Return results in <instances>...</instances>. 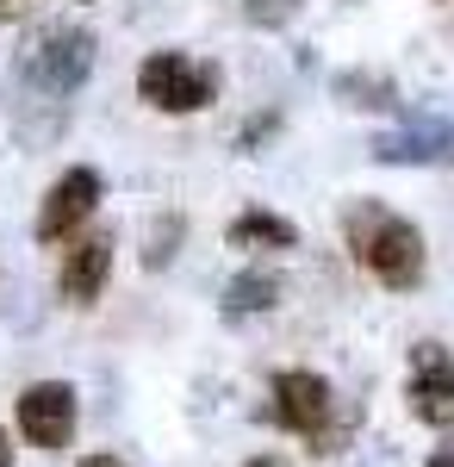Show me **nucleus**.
Masks as SVG:
<instances>
[{
	"label": "nucleus",
	"instance_id": "18",
	"mask_svg": "<svg viewBox=\"0 0 454 467\" xmlns=\"http://www.w3.org/2000/svg\"><path fill=\"white\" fill-rule=\"evenodd\" d=\"M0 467H13V436L0 431Z\"/></svg>",
	"mask_w": 454,
	"mask_h": 467
},
{
	"label": "nucleus",
	"instance_id": "5",
	"mask_svg": "<svg viewBox=\"0 0 454 467\" xmlns=\"http://www.w3.org/2000/svg\"><path fill=\"white\" fill-rule=\"evenodd\" d=\"M100 193H106L100 169H88V162L63 169V175L50 181L44 206H37V244H69V237H81V224L100 213Z\"/></svg>",
	"mask_w": 454,
	"mask_h": 467
},
{
	"label": "nucleus",
	"instance_id": "6",
	"mask_svg": "<svg viewBox=\"0 0 454 467\" xmlns=\"http://www.w3.org/2000/svg\"><path fill=\"white\" fill-rule=\"evenodd\" d=\"M405 405H411V418H418V424H429V431H454V356L436 343V337L411 343Z\"/></svg>",
	"mask_w": 454,
	"mask_h": 467
},
{
	"label": "nucleus",
	"instance_id": "8",
	"mask_svg": "<svg viewBox=\"0 0 454 467\" xmlns=\"http://www.w3.org/2000/svg\"><path fill=\"white\" fill-rule=\"evenodd\" d=\"M112 281V237L106 231H88V237H69L63 250V268H57V293L69 306H94Z\"/></svg>",
	"mask_w": 454,
	"mask_h": 467
},
{
	"label": "nucleus",
	"instance_id": "1",
	"mask_svg": "<svg viewBox=\"0 0 454 467\" xmlns=\"http://www.w3.org/2000/svg\"><path fill=\"white\" fill-rule=\"evenodd\" d=\"M94 57H100V44H94L88 26H75V19L44 26L19 50V100H13V112H19V138L26 144H50L69 125V100L88 88Z\"/></svg>",
	"mask_w": 454,
	"mask_h": 467
},
{
	"label": "nucleus",
	"instance_id": "13",
	"mask_svg": "<svg viewBox=\"0 0 454 467\" xmlns=\"http://www.w3.org/2000/svg\"><path fill=\"white\" fill-rule=\"evenodd\" d=\"M175 237H181V218H169V224L156 231V244H150L143 262H150V268H169V262H175Z\"/></svg>",
	"mask_w": 454,
	"mask_h": 467
},
{
	"label": "nucleus",
	"instance_id": "14",
	"mask_svg": "<svg viewBox=\"0 0 454 467\" xmlns=\"http://www.w3.org/2000/svg\"><path fill=\"white\" fill-rule=\"evenodd\" d=\"M26 6H32V0H0V26H13V19H19Z\"/></svg>",
	"mask_w": 454,
	"mask_h": 467
},
{
	"label": "nucleus",
	"instance_id": "15",
	"mask_svg": "<svg viewBox=\"0 0 454 467\" xmlns=\"http://www.w3.org/2000/svg\"><path fill=\"white\" fill-rule=\"evenodd\" d=\"M75 467H131V462H119V455H81Z\"/></svg>",
	"mask_w": 454,
	"mask_h": 467
},
{
	"label": "nucleus",
	"instance_id": "9",
	"mask_svg": "<svg viewBox=\"0 0 454 467\" xmlns=\"http://www.w3.org/2000/svg\"><path fill=\"white\" fill-rule=\"evenodd\" d=\"M374 156H380V162H442V156H454V131H449V125L392 131V138H380V144H374Z\"/></svg>",
	"mask_w": 454,
	"mask_h": 467
},
{
	"label": "nucleus",
	"instance_id": "11",
	"mask_svg": "<svg viewBox=\"0 0 454 467\" xmlns=\"http://www.w3.org/2000/svg\"><path fill=\"white\" fill-rule=\"evenodd\" d=\"M280 275L274 268H243L231 287H224V318H255V312H274L280 306Z\"/></svg>",
	"mask_w": 454,
	"mask_h": 467
},
{
	"label": "nucleus",
	"instance_id": "3",
	"mask_svg": "<svg viewBox=\"0 0 454 467\" xmlns=\"http://www.w3.org/2000/svg\"><path fill=\"white\" fill-rule=\"evenodd\" d=\"M138 100L169 119H187V112H206L218 100V69L187 57V50H150L138 63Z\"/></svg>",
	"mask_w": 454,
	"mask_h": 467
},
{
	"label": "nucleus",
	"instance_id": "16",
	"mask_svg": "<svg viewBox=\"0 0 454 467\" xmlns=\"http://www.w3.org/2000/svg\"><path fill=\"white\" fill-rule=\"evenodd\" d=\"M423 467H454V442H442V449H436V455H429Z\"/></svg>",
	"mask_w": 454,
	"mask_h": 467
},
{
	"label": "nucleus",
	"instance_id": "10",
	"mask_svg": "<svg viewBox=\"0 0 454 467\" xmlns=\"http://www.w3.org/2000/svg\"><path fill=\"white\" fill-rule=\"evenodd\" d=\"M224 237H231V250H293V244H299V231H293L280 213H262V206L237 213Z\"/></svg>",
	"mask_w": 454,
	"mask_h": 467
},
{
	"label": "nucleus",
	"instance_id": "17",
	"mask_svg": "<svg viewBox=\"0 0 454 467\" xmlns=\"http://www.w3.org/2000/svg\"><path fill=\"white\" fill-rule=\"evenodd\" d=\"M243 467H286V455H255V462H243Z\"/></svg>",
	"mask_w": 454,
	"mask_h": 467
},
{
	"label": "nucleus",
	"instance_id": "4",
	"mask_svg": "<svg viewBox=\"0 0 454 467\" xmlns=\"http://www.w3.org/2000/svg\"><path fill=\"white\" fill-rule=\"evenodd\" d=\"M268 418H274L280 431H293L299 442H312L317 455L336 449V387L317 368H280Z\"/></svg>",
	"mask_w": 454,
	"mask_h": 467
},
{
	"label": "nucleus",
	"instance_id": "2",
	"mask_svg": "<svg viewBox=\"0 0 454 467\" xmlns=\"http://www.w3.org/2000/svg\"><path fill=\"white\" fill-rule=\"evenodd\" d=\"M343 237H349V255L380 281V287L411 293L423 281V231L411 218L361 200V206H349V218H343Z\"/></svg>",
	"mask_w": 454,
	"mask_h": 467
},
{
	"label": "nucleus",
	"instance_id": "12",
	"mask_svg": "<svg viewBox=\"0 0 454 467\" xmlns=\"http://www.w3.org/2000/svg\"><path fill=\"white\" fill-rule=\"evenodd\" d=\"M299 6H305V0H243V19L262 26V32H280V26L299 19Z\"/></svg>",
	"mask_w": 454,
	"mask_h": 467
},
{
	"label": "nucleus",
	"instance_id": "7",
	"mask_svg": "<svg viewBox=\"0 0 454 467\" xmlns=\"http://www.w3.org/2000/svg\"><path fill=\"white\" fill-rule=\"evenodd\" d=\"M75 418H81V399H75L69 380H32L19 393V436L32 449H44V455L75 442Z\"/></svg>",
	"mask_w": 454,
	"mask_h": 467
}]
</instances>
